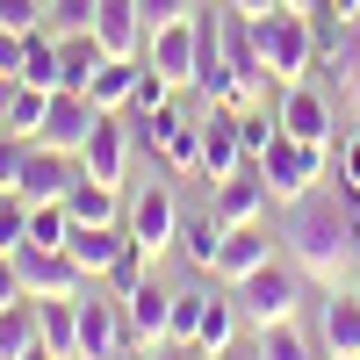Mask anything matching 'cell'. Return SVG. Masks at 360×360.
I'll use <instances>...</instances> for the list:
<instances>
[{"mask_svg":"<svg viewBox=\"0 0 360 360\" xmlns=\"http://www.w3.org/2000/svg\"><path fill=\"white\" fill-rule=\"evenodd\" d=\"M281 245L295 259L303 281H324L339 288L360 274V224H353V195L346 188H310L281 202Z\"/></svg>","mask_w":360,"mask_h":360,"instance_id":"1","label":"cell"},{"mask_svg":"<svg viewBox=\"0 0 360 360\" xmlns=\"http://www.w3.org/2000/svg\"><path fill=\"white\" fill-rule=\"evenodd\" d=\"M252 22V51H259V65L274 86H295V79H310L317 65V37H310V15H295V8H274V15H245Z\"/></svg>","mask_w":360,"mask_h":360,"instance_id":"2","label":"cell"},{"mask_svg":"<svg viewBox=\"0 0 360 360\" xmlns=\"http://www.w3.org/2000/svg\"><path fill=\"white\" fill-rule=\"evenodd\" d=\"M231 303H238V317H245V332L288 324L295 303H303V274H295V259H266V266H252L245 281H231Z\"/></svg>","mask_w":360,"mask_h":360,"instance_id":"3","label":"cell"},{"mask_svg":"<svg viewBox=\"0 0 360 360\" xmlns=\"http://www.w3.org/2000/svg\"><path fill=\"white\" fill-rule=\"evenodd\" d=\"M79 360H144L123 295H108L94 281H86V295H79Z\"/></svg>","mask_w":360,"mask_h":360,"instance_id":"4","label":"cell"},{"mask_svg":"<svg viewBox=\"0 0 360 360\" xmlns=\"http://www.w3.org/2000/svg\"><path fill=\"white\" fill-rule=\"evenodd\" d=\"M259 173H266V188H274V202H295V195H310V188H324V173H332V144H303V137H274V152L259 159Z\"/></svg>","mask_w":360,"mask_h":360,"instance_id":"5","label":"cell"},{"mask_svg":"<svg viewBox=\"0 0 360 360\" xmlns=\"http://www.w3.org/2000/svg\"><path fill=\"white\" fill-rule=\"evenodd\" d=\"M123 224H130V238H137L152 259H166V252L180 245V202H173V188H159V180H152V188H137L130 209H123Z\"/></svg>","mask_w":360,"mask_h":360,"instance_id":"6","label":"cell"},{"mask_svg":"<svg viewBox=\"0 0 360 360\" xmlns=\"http://www.w3.org/2000/svg\"><path fill=\"white\" fill-rule=\"evenodd\" d=\"M22 259V281H29V303H72V295H86V266L58 245V252H37V245H15Z\"/></svg>","mask_w":360,"mask_h":360,"instance_id":"7","label":"cell"},{"mask_svg":"<svg viewBox=\"0 0 360 360\" xmlns=\"http://www.w3.org/2000/svg\"><path fill=\"white\" fill-rule=\"evenodd\" d=\"M72 180H79V152L29 144V152H22V180H15V195H22V202H65Z\"/></svg>","mask_w":360,"mask_h":360,"instance_id":"8","label":"cell"},{"mask_svg":"<svg viewBox=\"0 0 360 360\" xmlns=\"http://www.w3.org/2000/svg\"><path fill=\"white\" fill-rule=\"evenodd\" d=\"M94 123H101V108L86 101V86H58V94H51V108H44V130L29 137V144H58V152H79Z\"/></svg>","mask_w":360,"mask_h":360,"instance_id":"9","label":"cell"},{"mask_svg":"<svg viewBox=\"0 0 360 360\" xmlns=\"http://www.w3.org/2000/svg\"><path fill=\"white\" fill-rule=\"evenodd\" d=\"M274 115H281L288 137H303V144H332V94H324V86H310V79L281 86Z\"/></svg>","mask_w":360,"mask_h":360,"instance_id":"10","label":"cell"},{"mask_svg":"<svg viewBox=\"0 0 360 360\" xmlns=\"http://www.w3.org/2000/svg\"><path fill=\"white\" fill-rule=\"evenodd\" d=\"M144 65L159 79H173V86H195V15L159 22L152 37H144Z\"/></svg>","mask_w":360,"mask_h":360,"instance_id":"11","label":"cell"},{"mask_svg":"<svg viewBox=\"0 0 360 360\" xmlns=\"http://www.w3.org/2000/svg\"><path fill=\"white\" fill-rule=\"evenodd\" d=\"M123 166H130V123L123 115H101V123L86 130V144H79V173L123 188Z\"/></svg>","mask_w":360,"mask_h":360,"instance_id":"12","label":"cell"},{"mask_svg":"<svg viewBox=\"0 0 360 360\" xmlns=\"http://www.w3.org/2000/svg\"><path fill=\"white\" fill-rule=\"evenodd\" d=\"M266 202H274V188H266L259 159H252V166H238L231 180H217V188H209V209H217L224 224H259V217H266Z\"/></svg>","mask_w":360,"mask_h":360,"instance_id":"13","label":"cell"},{"mask_svg":"<svg viewBox=\"0 0 360 360\" xmlns=\"http://www.w3.org/2000/svg\"><path fill=\"white\" fill-rule=\"evenodd\" d=\"M65 252L86 266V281H108V266L130 252V224H72L65 231Z\"/></svg>","mask_w":360,"mask_h":360,"instance_id":"14","label":"cell"},{"mask_svg":"<svg viewBox=\"0 0 360 360\" xmlns=\"http://www.w3.org/2000/svg\"><path fill=\"white\" fill-rule=\"evenodd\" d=\"M238 166H252L245 144H238V108H209L202 115V173H209V188L231 180Z\"/></svg>","mask_w":360,"mask_h":360,"instance_id":"15","label":"cell"},{"mask_svg":"<svg viewBox=\"0 0 360 360\" xmlns=\"http://www.w3.org/2000/svg\"><path fill=\"white\" fill-rule=\"evenodd\" d=\"M310 72H324V94H332V108H360V37H353V29H346L339 44L317 51Z\"/></svg>","mask_w":360,"mask_h":360,"instance_id":"16","label":"cell"},{"mask_svg":"<svg viewBox=\"0 0 360 360\" xmlns=\"http://www.w3.org/2000/svg\"><path fill=\"white\" fill-rule=\"evenodd\" d=\"M266 259H274V238H266L259 224H231L224 231V252H217V288L245 281L252 266H266Z\"/></svg>","mask_w":360,"mask_h":360,"instance_id":"17","label":"cell"},{"mask_svg":"<svg viewBox=\"0 0 360 360\" xmlns=\"http://www.w3.org/2000/svg\"><path fill=\"white\" fill-rule=\"evenodd\" d=\"M94 37L108 58H144V15H137V0H101V15H94Z\"/></svg>","mask_w":360,"mask_h":360,"instance_id":"18","label":"cell"},{"mask_svg":"<svg viewBox=\"0 0 360 360\" xmlns=\"http://www.w3.org/2000/svg\"><path fill=\"white\" fill-rule=\"evenodd\" d=\"M137 72H144V58H101V65L86 72V101L101 115H123L130 94H137Z\"/></svg>","mask_w":360,"mask_h":360,"instance_id":"19","label":"cell"},{"mask_svg":"<svg viewBox=\"0 0 360 360\" xmlns=\"http://www.w3.org/2000/svg\"><path fill=\"white\" fill-rule=\"evenodd\" d=\"M166 303L173 295L159 288V274H144L130 295H123V310H130V332H137V346L152 353V346H166Z\"/></svg>","mask_w":360,"mask_h":360,"instance_id":"20","label":"cell"},{"mask_svg":"<svg viewBox=\"0 0 360 360\" xmlns=\"http://www.w3.org/2000/svg\"><path fill=\"white\" fill-rule=\"evenodd\" d=\"M224 65L245 79V94H252V101H266V65H259V51H252V22L238 15V8L224 15Z\"/></svg>","mask_w":360,"mask_h":360,"instance_id":"21","label":"cell"},{"mask_svg":"<svg viewBox=\"0 0 360 360\" xmlns=\"http://www.w3.org/2000/svg\"><path fill=\"white\" fill-rule=\"evenodd\" d=\"M65 217L72 224H123V195H115L108 188V180H72V188H65Z\"/></svg>","mask_w":360,"mask_h":360,"instance_id":"22","label":"cell"},{"mask_svg":"<svg viewBox=\"0 0 360 360\" xmlns=\"http://www.w3.org/2000/svg\"><path fill=\"white\" fill-rule=\"evenodd\" d=\"M37 339L58 360H79V295L72 303H37Z\"/></svg>","mask_w":360,"mask_h":360,"instance_id":"23","label":"cell"},{"mask_svg":"<svg viewBox=\"0 0 360 360\" xmlns=\"http://www.w3.org/2000/svg\"><path fill=\"white\" fill-rule=\"evenodd\" d=\"M317 339H324V353H360V295H353V288L324 303V324H317Z\"/></svg>","mask_w":360,"mask_h":360,"instance_id":"24","label":"cell"},{"mask_svg":"<svg viewBox=\"0 0 360 360\" xmlns=\"http://www.w3.org/2000/svg\"><path fill=\"white\" fill-rule=\"evenodd\" d=\"M224 217L209 209V217H195V224H180V252H188V266L195 274H217V252H224Z\"/></svg>","mask_w":360,"mask_h":360,"instance_id":"25","label":"cell"},{"mask_svg":"<svg viewBox=\"0 0 360 360\" xmlns=\"http://www.w3.org/2000/svg\"><path fill=\"white\" fill-rule=\"evenodd\" d=\"M231 339H245V317H238V303L209 295V310H202V332H195V353H202V360H217Z\"/></svg>","mask_w":360,"mask_h":360,"instance_id":"26","label":"cell"},{"mask_svg":"<svg viewBox=\"0 0 360 360\" xmlns=\"http://www.w3.org/2000/svg\"><path fill=\"white\" fill-rule=\"evenodd\" d=\"M259 339V360H324V339H310L303 324H266V332H252Z\"/></svg>","mask_w":360,"mask_h":360,"instance_id":"27","label":"cell"},{"mask_svg":"<svg viewBox=\"0 0 360 360\" xmlns=\"http://www.w3.org/2000/svg\"><path fill=\"white\" fill-rule=\"evenodd\" d=\"M51 94H58V86H22V79H15L8 108H0V130H15V137H37V130H44V108H51Z\"/></svg>","mask_w":360,"mask_h":360,"instance_id":"28","label":"cell"},{"mask_svg":"<svg viewBox=\"0 0 360 360\" xmlns=\"http://www.w3.org/2000/svg\"><path fill=\"white\" fill-rule=\"evenodd\" d=\"M22 86H65V65H58V37L51 29H29V51H22Z\"/></svg>","mask_w":360,"mask_h":360,"instance_id":"29","label":"cell"},{"mask_svg":"<svg viewBox=\"0 0 360 360\" xmlns=\"http://www.w3.org/2000/svg\"><path fill=\"white\" fill-rule=\"evenodd\" d=\"M101 37H94V29H65V37H58V65H65V86H86V72H94L101 65Z\"/></svg>","mask_w":360,"mask_h":360,"instance_id":"30","label":"cell"},{"mask_svg":"<svg viewBox=\"0 0 360 360\" xmlns=\"http://www.w3.org/2000/svg\"><path fill=\"white\" fill-rule=\"evenodd\" d=\"M202 310H209V288H173V303H166V339H173V346H195Z\"/></svg>","mask_w":360,"mask_h":360,"instance_id":"31","label":"cell"},{"mask_svg":"<svg viewBox=\"0 0 360 360\" xmlns=\"http://www.w3.org/2000/svg\"><path fill=\"white\" fill-rule=\"evenodd\" d=\"M65 231H72L65 202H29V231H22V245H37V252H58V245H65Z\"/></svg>","mask_w":360,"mask_h":360,"instance_id":"32","label":"cell"},{"mask_svg":"<svg viewBox=\"0 0 360 360\" xmlns=\"http://www.w3.org/2000/svg\"><path fill=\"white\" fill-rule=\"evenodd\" d=\"M29 346H37V303L0 310V360H22Z\"/></svg>","mask_w":360,"mask_h":360,"instance_id":"33","label":"cell"},{"mask_svg":"<svg viewBox=\"0 0 360 360\" xmlns=\"http://www.w3.org/2000/svg\"><path fill=\"white\" fill-rule=\"evenodd\" d=\"M274 137H281V115L238 108V144H245V159H266V152H274Z\"/></svg>","mask_w":360,"mask_h":360,"instance_id":"34","label":"cell"},{"mask_svg":"<svg viewBox=\"0 0 360 360\" xmlns=\"http://www.w3.org/2000/svg\"><path fill=\"white\" fill-rule=\"evenodd\" d=\"M159 159H166V173H202V123H195V130L173 123V137L159 144Z\"/></svg>","mask_w":360,"mask_h":360,"instance_id":"35","label":"cell"},{"mask_svg":"<svg viewBox=\"0 0 360 360\" xmlns=\"http://www.w3.org/2000/svg\"><path fill=\"white\" fill-rule=\"evenodd\" d=\"M101 0H44V29L51 37H65V29H94Z\"/></svg>","mask_w":360,"mask_h":360,"instance_id":"36","label":"cell"},{"mask_svg":"<svg viewBox=\"0 0 360 360\" xmlns=\"http://www.w3.org/2000/svg\"><path fill=\"white\" fill-rule=\"evenodd\" d=\"M152 266H159V259H152V252H144L137 238H130V252H123V259L108 266V281H101V288H108V295H130V288H137L144 274H152Z\"/></svg>","mask_w":360,"mask_h":360,"instance_id":"37","label":"cell"},{"mask_svg":"<svg viewBox=\"0 0 360 360\" xmlns=\"http://www.w3.org/2000/svg\"><path fill=\"white\" fill-rule=\"evenodd\" d=\"M173 94H180V86H173V79H159L152 65H144V72H137V94H130V108H123V115H159V108H173Z\"/></svg>","mask_w":360,"mask_h":360,"instance_id":"38","label":"cell"},{"mask_svg":"<svg viewBox=\"0 0 360 360\" xmlns=\"http://www.w3.org/2000/svg\"><path fill=\"white\" fill-rule=\"evenodd\" d=\"M22 231H29V202L0 188V252H15V245H22Z\"/></svg>","mask_w":360,"mask_h":360,"instance_id":"39","label":"cell"},{"mask_svg":"<svg viewBox=\"0 0 360 360\" xmlns=\"http://www.w3.org/2000/svg\"><path fill=\"white\" fill-rule=\"evenodd\" d=\"M0 29H44V0H0Z\"/></svg>","mask_w":360,"mask_h":360,"instance_id":"40","label":"cell"},{"mask_svg":"<svg viewBox=\"0 0 360 360\" xmlns=\"http://www.w3.org/2000/svg\"><path fill=\"white\" fill-rule=\"evenodd\" d=\"M22 152H29V137L0 130V188H8V195H15V180H22Z\"/></svg>","mask_w":360,"mask_h":360,"instance_id":"41","label":"cell"},{"mask_svg":"<svg viewBox=\"0 0 360 360\" xmlns=\"http://www.w3.org/2000/svg\"><path fill=\"white\" fill-rule=\"evenodd\" d=\"M137 15H144V29H159V22H180V15H195V0H137Z\"/></svg>","mask_w":360,"mask_h":360,"instance_id":"42","label":"cell"},{"mask_svg":"<svg viewBox=\"0 0 360 360\" xmlns=\"http://www.w3.org/2000/svg\"><path fill=\"white\" fill-rule=\"evenodd\" d=\"M332 166H339V188H346V195H360V137H346V144H339V159H332Z\"/></svg>","mask_w":360,"mask_h":360,"instance_id":"43","label":"cell"},{"mask_svg":"<svg viewBox=\"0 0 360 360\" xmlns=\"http://www.w3.org/2000/svg\"><path fill=\"white\" fill-rule=\"evenodd\" d=\"M22 51H29V37H22V29H0V72H22Z\"/></svg>","mask_w":360,"mask_h":360,"instance_id":"44","label":"cell"},{"mask_svg":"<svg viewBox=\"0 0 360 360\" xmlns=\"http://www.w3.org/2000/svg\"><path fill=\"white\" fill-rule=\"evenodd\" d=\"M144 360H202V353H195V346H173V339H166V346H152Z\"/></svg>","mask_w":360,"mask_h":360,"instance_id":"45","label":"cell"},{"mask_svg":"<svg viewBox=\"0 0 360 360\" xmlns=\"http://www.w3.org/2000/svg\"><path fill=\"white\" fill-rule=\"evenodd\" d=\"M217 360H259V339H231V346H224Z\"/></svg>","mask_w":360,"mask_h":360,"instance_id":"46","label":"cell"},{"mask_svg":"<svg viewBox=\"0 0 360 360\" xmlns=\"http://www.w3.org/2000/svg\"><path fill=\"white\" fill-rule=\"evenodd\" d=\"M231 8H238V15H274L281 0H231Z\"/></svg>","mask_w":360,"mask_h":360,"instance_id":"47","label":"cell"},{"mask_svg":"<svg viewBox=\"0 0 360 360\" xmlns=\"http://www.w3.org/2000/svg\"><path fill=\"white\" fill-rule=\"evenodd\" d=\"M22 360H58V353H51V346H44V339H37V346H29V353H22Z\"/></svg>","mask_w":360,"mask_h":360,"instance_id":"48","label":"cell"},{"mask_svg":"<svg viewBox=\"0 0 360 360\" xmlns=\"http://www.w3.org/2000/svg\"><path fill=\"white\" fill-rule=\"evenodd\" d=\"M8 94H15V79H8V72H0V108H8Z\"/></svg>","mask_w":360,"mask_h":360,"instance_id":"49","label":"cell"},{"mask_svg":"<svg viewBox=\"0 0 360 360\" xmlns=\"http://www.w3.org/2000/svg\"><path fill=\"white\" fill-rule=\"evenodd\" d=\"M324 360H360V353H324Z\"/></svg>","mask_w":360,"mask_h":360,"instance_id":"50","label":"cell"},{"mask_svg":"<svg viewBox=\"0 0 360 360\" xmlns=\"http://www.w3.org/2000/svg\"><path fill=\"white\" fill-rule=\"evenodd\" d=\"M353 224H360V195H353Z\"/></svg>","mask_w":360,"mask_h":360,"instance_id":"51","label":"cell"},{"mask_svg":"<svg viewBox=\"0 0 360 360\" xmlns=\"http://www.w3.org/2000/svg\"><path fill=\"white\" fill-rule=\"evenodd\" d=\"M353 295H360V274H353Z\"/></svg>","mask_w":360,"mask_h":360,"instance_id":"52","label":"cell"}]
</instances>
